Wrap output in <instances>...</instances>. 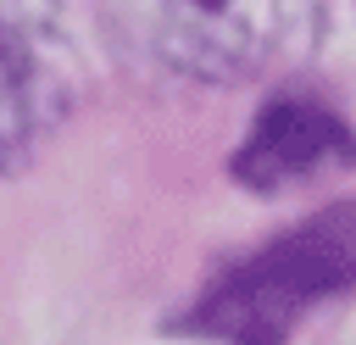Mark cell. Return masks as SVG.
<instances>
[{
	"label": "cell",
	"mask_w": 356,
	"mask_h": 345,
	"mask_svg": "<svg viewBox=\"0 0 356 345\" xmlns=\"http://www.w3.org/2000/svg\"><path fill=\"white\" fill-rule=\"evenodd\" d=\"M356 273V217L350 211H323L312 217L306 228L284 234L273 250H261L256 262H245L217 306H222V323L228 328H250V334H278L306 300L339 289L345 278Z\"/></svg>",
	"instance_id": "obj_2"
},
{
	"label": "cell",
	"mask_w": 356,
	"mask_h": 345,
	"mask_svg": "<svg viewBox=\"0 0 356 345\" xmlns=\"http://www.w3.org/2000/svg\"><path fill=\"white\" fill-rule=\"evenodd\" d=\"M61 0H0V39H28V33H56Z\"/></svg>",
	"instance_id": "obj_5"
},
{
	"label": "cell",
	"mask_w": 356,
	"mask_h": 345,
	"mask_svg": "<svg viewBox=\"0 0 356 345\" xmlns=\"http://www.w3.org/2000/svg\"><path fill=\"white\" fill-rule=\"evenodd\" d=\"M356 161V139L350 128L312 95H278L256 128L239 145L234 172L250 189H295V184H317L339 167Z\"/></svg>",
	"instance_id": "obj_3"
},
{
	"label": "cell",
	"mask_w": 356,
	"mask_h": 345,
	"mask_svg": "<svg viewBox=\"0 0 356 345\" xmlns=\"http://www.w3.org/2000/svg\"><path fill=\"white\" fill-rule=\"evenodd\" d=\"M128 39L178 78L245 83L317 39V0H117Z\"/></svg>",
	"instance_id": "obj_1"
},
{
	"label": "cell",
	"mask_w": 356,
	"mask_h": 345,
	"mask_svg": "<svg viewBox=\"0 0 356 345\" xmlns=\"http://www.w3.org/2000/svg\"><path fill=\"white\" fill-rule=\"evenodd\" d=\"M72 56L56 33L0 39V172H17L72 100Z\"/></svg>",
	"instance_id": "obj_4"
}]
</instances>
